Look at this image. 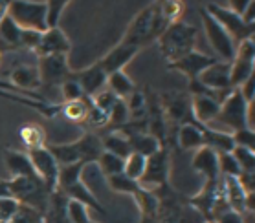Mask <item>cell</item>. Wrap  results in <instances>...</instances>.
<instances>
[{
    "instance_id": "1",
    "label": "cell",
    "mask_w": 255,
    "mask_h": 223,
    "mask_svg": "<svg viewBox=\"0 0 255 223\" xmlns=\"http://www.w3.org/2000/svg\"><path fill=\"white\" fill-rule=\"evenodd\" d=\"M160 52H162L163 59L167 61V64H173L180 61L182 57H186L187 53L195 52L197 46V28L191 24L184 22H174L171 24L165 31L156 39Z\"/></svg>"
},
{
    "instance_id": "2",
    "label": "cell",
    "mask_w": 255,
    "mask_h": 223,
    "mask_svg": "<svg viewBox=\"0 0 255 223\" xmlns=\"http://www.w3.org/2000/svg\"><path fill=\"white\" fill-rule=\"evenodd\" d=\"M246 108H248V103L241 95L239 88L232 90V93L222 101L217 117L209 125H206V128L224 132V134H235L239 130H244V128H248L246 126Z\"/></svg>"
},
{
    "instance_id": "3",
    "label": "cell",
    "mask_w": 255,
    "mask_h": 223,
    "mask_svg": "<svg viewBox=\"0 0 255 223\" xmlns=\"http://www.w3.org/2000/svg\"><path fill=\"white\" fill-rule=\"evenodd\" d=\"M7 15L24 31H46V2H9Z\"/></svg>"
},
{
    "instance_id": "4",
    "label": "cell",
    "mask_w": 255,
    "mask_h": 223,
    "mask_svg": "<svg viewBox=\"0 0 255 223\" xmlns=\"http://www.w3.org/2000/svg\"><path fill=\"white\" fill-rule=\"evenodd\" d=\"M154 15H156V4L145 6L141 11L132 18V22L128 24L125 37H123L122 44L134 50H141L143 46H147L151 40H154L152 37V28H154Z\"/></svg>"
},
{
    "instance_id": "5",
    "label": "cell",
    "mask_w": 255,
    "mask_h": 223,
    "mask_svg": "<svg viewBox=\"0 0 255 223\" xmlns=\"http://www.w3.org/2000/svg\"><path fill=\"white\" fill-rule=\"evenodd\" d=\"M204 9L213 17L215 22L219 24V26L232 37L235 44H239V42H243V40H246V39H254V29L248 28V26H244L243 18L239 17L237 13H233L228 6L211 2V4H208Z\"/></svg>"
},
{
    "instance_id": "6",
    "label": "cell",
    "mask_w": 255,
    "mask_h": 223,
    "mask_svg": "<svg viewBox=\"0 0 255 223\" xmlns=\"http://www.w3.org/2000/svg\"><path fill=\"white\" fill-rule=\"evenodd\" d=\"M255 74V44L254 39H246L237 44L235 57L230 63V82L232 88H241L244 80Z\"/></svg>"
},
{
    "instance_id": "7",
    "label": "cell",
    "mask_w": 255,
    "mask_h": 223,
    "mask_svg": "<svg viewBox=\"0 0 255 223\" xmlns=\"http://www.w3.org/2000/svg\"><path fill=\"white\" fill-rule=\"evenodd\" d=\"M169 179V152L167 149L158 150L156 154L147 157V165H145V172L138 185L145 192H156V190L163 189L167 185Z\"/></svg>"
},
{
    "instance_id": "8",
    "label": "cell",
    "mask_w": 255,
    "mask_h": 223,
    "mask_svg": "<svg viewBox=\"0 0 255 223\" xmlns=\"http://www.w3.org/2000/svg\"><path fill=\"white\" fill-rule=\"evenodd\" d=\"M200 17H202L204 31H206V37H208L209 44L213 48V52L221 57L222 63H232L233 57H235L237 44L233 42L232 37H230L219 24L215 22L213 17H211L204 7H202V11H200Z\"/></svg>"
},
{
    "instance_id": "9",
    "label": "cell",
    "mask_w": 255,
    "mask_h": 223,
    "mask_svg": "<svg viewBox=\"0 0 255 223\" xmlns=\"http://www.w3.org/2000/svg\"><path fill=\"white\" fill-rule=\"evenodd\" d=\"M31 166H33L35 176L42 181V185L46 187V190L50 194L59 190V165L57 161L53 159V155L50 154V150L44 149L31 150L28 152Z\"/></svg>"
},
{
    "instance_id": "10",
    "label": "cell",
    "mask_w": 255,
    "mask_h": 223,
    "mask_svg": "<svg viewBox=\"0 0 255 223\" xmlns=\"http://www.w3.org/2000/svg\"><path fill=\"white\" fill-rule=\"evenodd\" d=\"M198 82L204 88H208L209 92L221 93V97L226 99L233 90L232 82H230V63L215 61L211 66H208L198 75Z\"/></svg>"
},
{
    "instance_id": "11",
    "label": "cell",
    "mask_w": 255,
    "mask_h": 223,
    "mask_svg": "<svg viewBox=\"0 0 255 223\" xmlns=\"http://www.w3.org/2000/svg\"><path fill=\"white\" fill-rule=\"evenodd\" d=\"M37 70H39L42 84L61 86L64 80H68V79L74 77V74L70 72L66 55H50V57H41L39 59V64H37Z\"/></svg>"
},
{
    "instance_id": "12",
    "label": "cell",
    "mask_w": 255,
    "mask_h": 223,
    "mask_svg": "<svg viewBox=\"0 0 255 223\" xmlns=\"http://www.w3.org/2000/svg\"><path fill=\"white\" fill-rule=\"evenodd\" d=\"M162 112L165 121H171L173 125L180 126L189 121L191 115V99L182 92H167L162 95Z\"/></svg>"
},
{
    "instance_id": "13",
    "label": "cell",
    "mask_w": 255,
    "mask_h": 223,
    "mask_svg": "<svg viewBox=\"0 0 255 223\" xmlns=\"http://www.w3.org/2000/svg\"><path fill=\"white\" fill-rule=\"evenodd\" d=\"M224 99L219 93H202V95H193L191 97V115H195V123L198 125H209L217 117L221 104Z\"/></svg>"
},
{
    "instance_id": "14",
    "label": "cell",
    "mask_w": 255,
    "mask_h": 223,
    "mask_svg": "<svg viewBox=\"0 0 255 223\" xmlns=\"http://www.w3.org/2000/svg\"><path fill=\"white\" fill-rule=\"evenodd\" d=\"M70 52V40L64 35L63 29L53 28L46 29L41 35V42L35 48L37 57H50V55H68Z\"/></svg>"
},
{
    "instance_id": "15",
    "label": "cell",
    "mask_w": 255,
    "mask_h": 223,
    "mask_svg": "<svg viewBox=\"0 0 255 223\" xmlns=\"http://www.w3.org/2000/svg\"><path fill=\"white\" fill-rule=\"evenodd\" d=\"M222 185V196H224V203L230 211L239 212V214H246V201H248V192L244 190L241 185L239 177L232 176H221Z\"/></svg>"
},
{
    "instance_id": "16",
    "label": "cell",
    "mask_w": 255,
    "mask_h": 223,
    "mask_svg": "<svg viewBox=\"0 0 255 223\" xmlns=\"http://www.w3.org/2000/svg\"><path fill=\"white\" fill-rule=\"evenodd\" d=\"M213 63H215L213 57H209L206 53H200L195 50V52L187 53L186 57H182L180 61H176V63L169 64V68L176 70L180 74H184L189 80H197L198 75L202 74L204 70L208 68V66H211Z\"/></svg>"
},
{
    "instance_id": "17",
    "label": "cell",
    "mask_w": 255,
    "mask_h": 223,
    "mask_svg": "<svg viewBox=\"0 0 255 223\" xmlns=\"http://www.w3.org/2000/svg\"><path fill=\"white\" fill-rule=\"evenodd\" d=\"M193 170L204 176V181H217L221 177L217 152L211 150L209 147L198 149L193 155Z\"/></svg>"
},
{
    "instance_id": "18",
    "label": "cell",
    "mask_w": 255,
    "mask_h": 223,
    "mask_svg": "<svg viewBox=\"0 0 255 223\" xmlns=\"http://www.w3.org/2000/svg\"><path fill=\"white\" fill-rule=\"evenodd\" d=\"M134 55H138V50L128 48L120 42V44H118L114 50H111V52L107 53L98 64L101 66V70H103L105 74H107V77H109V75L114 74V72H122V70L132 61Z\"/></svg>"
},
{
    "instance_id": "19",
    "label": "cell",
    "mask_w": 255,
    "mask_h": 223,
    "mask_svg": "<svg viewBox=\"0 0 255 223\" xmlns=\"http://www.w3.org/2000/svg\"><path fill=\"white\" fill-rule=\"evenodd\" d=\"M74 79L79 82L85 97H94L96 93H99L107 86V74H105L99 64L88 66L87 70H83L77 74V77Z\"/></svg>"
},
{
    "instance_id": "20",
    "label": "cell",
    "mask_w": 255,
    "mask_h": 223,
    "mask_svg": "<svg viewBox=\"0 0 255 223\" xmlns=\"http://www.w3.org/2000/svg\"><path fill=\"white\" fill-rule=\"evenodd\" d=\"M176 139H178V147L182 150H195L204 147V136H202V128L198 123L195 121H187L184 125L178 126V132H176Z\"/></svg>"
},
{
    "instance_id": "21",
    "label": "cell",
    "mask_w": 255,
    "mask_h": 223,
    "mask_svg": "<svg viewBox=\"0 0 255 223\" xmlns=\"http://www.w3.org/2000/svg\"><path fill=\"white\" fill-rule=\"evenodd\" d=\"M11 82L15 86V90H37L41 88V75L37 66H29V64H22L11 72Z\"/></svg>"
},
{
    "instance_id": "22",
    "label": "cell",
    "mask_w": 255,
    "mask_h": 223,
    "mask_svg": "<svg viewBox=\"0 0 255 223\" xmlns=\"http://www.w3.org/2000/svg\"><path fill=\"white\" fill-rule=\"evenodd\" d=\"M6 166L13 177H33V166L29 155L20 150H6Z\"/></svg>"
},
{
    "instance_id": "23",
    "label": "cell",
    "mask_w": 255,
    "mask_h": 223,
    "mask_svg": "<svg viewBox=\"0 0 255 223\" xmlns=\"http://www.w3.org/2000/svg\"><path fill=\"white\" fill-rule=\"evenodd\" d=\"M46 149L50 150V154L53 155V159L57 161L59 166L83 163L81 149H79V143H77V141L66 143V145H52V147H46ZM83 165H85V163H83Z\"/></svg>"
},
{
    "instance_id": "24",
    "label": "cell",
    "mask_w": 255,
    "mask_h": 223,
    "mask_svg": "<svg viewBox=\"0 0 255 223\" xmlns=\"http://www.w3.org/2000/svg\"><path fill=\"white\" fill-rule=\"evenodd\" d=\"M101 145H103V152H109V154L122 157V159H127L128 155L132 154V147L128 143V139L118 130L107 134V138L101 139Z\"/></svg>"
},
{
    "instance_id": "25",
    "label": "cell",
    "mask_w": 255,
    "mask_h": 223,
    "mask_svg": "<svg viewBox=\"0 0 255 223\" xmlns=\"http://www.w3.org/2000/svg\"><path fill=\"white\" fill-rule=\"evenodd\" d=\"M200 128H202V136H204V147H209L217 154H226V152H232L233 150L235 143H233L232 134L209 130V128H206L202 125H200Z\"/></svg>"
},
{
    "instance_id": "26",
    "label": "cell",
    "mask_w": 255,
    "mask_h": 223,
    "mask_svg": "<svg viewBox=\"0 0 255 223\" xmlns=\"http://www.w3.org/2000/svg\"><path fill=\"white\" fill-rule=\"evenodd\" d=\"M18 136L22 139V143L26 145L28 152L46 147V134L42 130V126L37 125V123H26V125H22L18 128Z\"/></svg>"
},
{
    "instance_id": "27",
    "label": "cell",
    "mask_w": 255,
    "mask_h": 223,
    "mask_svg": "<svg viewBox=\"0 0 255 223\" xmlns=\"http://www.w3.org/2000/svg\"><path fill=\"white\" fill-rule=\"evenodd\" d=\"M63 192L68 196V200H76V201H79V203H83V205L92 207L94 211L103 212V209H101V205H99L98 198L94 196L92 189H90L88 185L83 183V181H77V183H74L72 187H66V189H63Z\"/></svg>"
},
{
    "instance_id": "28",
    "label": "cell",
    "mask_w": 255,
    "mask_h": 223,
    "mask_svg": "<svg viewBox=\"0 0 255 223\" xmlns=\"http://www.w3.org/2000/svg\"><path fill=\"white\" fill-rule=\"evenodd\" d=\"M107 86H109V90H111L118 99H123V101L136 90L132 79H130L123 70L109 75V77H107Z\"/></svg>"
},
{
    "instance_id": "29",
    "label": "cell",
    "mask_w": 255,
    "mask_h": 223,
    "mask_svg": "<svg viewBox=\"0 0 255 223\" xmlns=\"http://www.w3.org/2000/svg\"><path fill=\"white\" fill-rule=\"evenodd\" d=\"M128 143L132 147V152L136 154L143 155V157H151L158 152V150H162L160 143H158L156 139L152 138L151 134H134V136H128Z\"/></svg>"
},
{
    "instance_id": "30",
    "label": "cell",
    "mask_w": 255,
    "mask_h": 223,
    "mask_svg": "<svg viewBox=\"0 0 255 223\" xmlns=\"http://www.w3.org/2000/svg\"><path fill=\"white\" fill-rule=\"evenodd\" d=\"M20 39H22V29L13 22L9 15L0 20V42L6 44V50H15L20 48Z\"/></svg>"
},
{
    "instance_id": "31",
    "label": "cell",
    "mask_w": 255,
    "mask_h": 223,
    "mask_svg": "<svg viewBox=\"0 0 255 223\" xmlns=\"http://www.w3.org/2000/svg\"><path fill=\"white\" fill-rule=\"evenodd\" d=\"M125 104H127L128 110V117L130 121H141L147 117V97H145L143 90H134L127 99H125Z\"/></svg>"
},
{
    "instance_id": "32",
    "label": "cell",
    "mask_w": 255,
    "mask_h": 223,
    "mask_svg": "<svg viewBox=\"0 0 255 223\" xmlns=\"http://www.w3.org/2000/svg\"><path fill=\"white\" fill-rule=\"evenodd\" d=\"M88 110H90V99L88 97L61 104V114L68 121H74V123H85L88 115Z\"/></svg>"
},
{
    "instance_id": "33",
    "label": "cell",
    "mask_w": 255,
    "mask_h": 223,
    "mask_svg": "<svg viewBox=\"0 0 255 223\" xmlns=\"http://www.w3.org/2000/svg\"><path fill=\"white\" fill-rule=\"evenodd\" d=\"M145 165H147V157L132 152L127 159L123 161V172L122 174L123 176H127L128 179H132V181L138 183L139 179H141V176H143Z\"/></svg>"
},
{
    "instance_id": "34",
    "label": "cell",
    "mask_w": 255,
    "mask_h": 223,
    "mask_svg": "<svg viewBox=\"0 0 255 223\" xmlns=\"http://www.w3.org/2000/svg\"><path fill=\"white\" fill-rule=\"evenodd\" d=\"M184 11H186V6L182 2H173V0H169V2H158V13H160V17L163 18V22L167 24V26H171L174 22H180Z\"/></svg>"
},
{
    "instance_id": "35",
    "label": "cell",
    "mask_w": 255,
    "mask_h": 223,
    "mask_svg": "<svg viewBox=\"0 0 255 223\" xmlns=\"http://www.w3.org/2000/svg\"><path fill=\"white\" fill-rule=\"evenodd\" d=\"M233 159L237 161L241 174H254L255 172V150L244 149V147H233Z\"/></svg>"
},
{
    "instance_id": "36",
    "label": "cell",
    "mask_w": 255,
    "mask_h": 223,
    "mask_svg": "<svg viewBox=\"0 0 255 223\" xmlns=\"http://www.w3.org/2000/svg\"><path fill=\"white\" fill-rule=\"evenodd\" d=\"M107 183H109V187H111L112 190H116V192H123V194H132L134 198L143 190L138 183H136V181L128 179V177L123 176V174L107 177Z\"/></svg>"
},
{
    "instance_id": "37",
    "label": "cell",
    "mask_w": 255,
    "mask_h": 223,
    "mask_svg": "<svg viewBox=\"0 0 255 223\" xmlns=\"http://www.w3.org/2000/svg\"><path fill=\"white\" fill-rule=\"evenodd\" d=\"M83 163H77V165H68V166H59V189L63 190L66 187H72L74 183L81 181L83 170H85Z\"/></svg>"
},
{
    "instance_id": "38",
    "label": "cell",
    "mask_w": 255,
    "mask_h": 223,
    "mask_svg": "<svg viewBox=\"0 0 255 223\" xmlns=\"http://www.w3.org/2000/svg\"><path fill=\"white\" fill-rule=\"evenodd\" d=\"M123 161L122 157H116V155L109 154V152H103V154L99 155V159L96 161L99 165V168H101V172H103L107 177L111 176H118V174H122L123 172Z\"/></svg>"
},
{
    "instance_id": "39",
    "label": "cell",
    "mask_w": 255,
    "mask_h": 223,
    "mask_svg": "<svg viewBox=\"0 0 255 223\" xmlns=\"http://www.w3.org/2000/svg\"><path fill=\"white\" fill-rule=\"evenodd\" d=\"M130 121L128 117V110H127V104L123 99H118L116 104L112 106L111 114H109V126L114 128V130H120L122 126H125Z\"/></svg>"
},
{
    "instance_id": "40",
    "label": "cell",
    "mask_w": 255,
    "mask_h": 223,
    "mask_svg": "<svg viewBox=\"0 0 255 223\" xmlns=\"http://www.w3.org/2000/svg\"><path fill=\"white\" fill-rule=\"evenodd\" d=\"M66 216L70 223H90V214H88V207L79 203L76 200H68L66 203Z\"/></svg>"
},
{
    "instance_id": "41",
    "label": "cell",
    "mask_w": 255,
    "mask_h": 223,
    "mask_svg": "<svg viewBox=\"0 0 255 223\" xmlns=\"http://www.w3.org/2000/svg\"><path fill=\"white\" fill-rule=\"evenodd\" d=\"M217 161H219V172H221V176H232V177L241 176V168H239L237 161L233 159L232 152L217 154Z\"/></svg>"
},
{
    "instance_id": "42",
    "label": "cell",
    "mask_w": 255,
    "mask_h": 223,
    "mask_svg": "<svg viewBox=\"0 0 255 223\" xmlns=\"http://www.w3.org/2000/svg\"><path fill=\"white\" fill-rule=\"evenodd\" d=\"M66 6H68L66 0H63V2H46V28L48 29L59 28V20H61V15H63Z\"/></svg>"
},
{
    "instance_id": "43",
    "label": "cell",
    "mask_w": 255,
    "mask_h": 223,
    "mask_svg": "<svg viewBox=\"0 0 255 223\" xmlns=\"http://www.w3.org/2000/svg\"><path fill=\"white\" fill-rule=\"evenodd\" d=\"M116 101H118V97L111 92V90H109V88H103L101 92L96 93V95L92 97L94 106H96V108H99L101 112H105L107 115L111 114V110H112V106L116 104Z\"/></svg>"
},
{
    "instance_id": "44",
    "label": "cell",
    "mask_w": 255,
    "mask_h": 223,
    "mask_svg": "<svg viewBox=\"0 0 255 223\" xmlns=\"http://www.w3.org/2000/svg\"><path fill=\"white\" fill-rule=\"evenodd\" d=\"M61 93H63V101L64 103H72V101H79V99H85V93H83L81 86L74 77L68 80H64L61 84Z\"/></svg>"
},
{
    "instance_id": "45",
    "label": "cell",
    "mask_w": 255,
    "mask_h": 223,
    "mask_svg": "<svg viewBox=\"0 0 255 223\" xmlns=\"http://www.w3.org/2000/svg\"><path fill=\"white\" fill-rule=\"evenodd\" d=\"M7 223H42V214H39L37 211L26 205H18L15 216Z\"/></svg>"
},
{
    "instance_id": "46",
    "label": "cell",
    "mask_w": 255,
    "mask_h": 223,
    "mask_svg": "<svg viewBox=\"0 0 255 223\" xmlns=\"http://www.w3.org/2000/svg\"><path fill=\"white\" fill-rule=\"evenodd\" d=\"M88 126H92V128H105V126H109V115L101 112L99 108H96L92 103H90V110H88V115H87V121H85Z\"/></svg>"
},
{
    "instance_id": "47",
    "label": "cell",
    "mask_w": 255,
    "mask_h": 223,
    "mask_svg": "<svg viewBox=\"0 0 255 223\" xmlns=\"http://www.w3.org/2000/svg\"><path fill=\"white\" fill-rule=\"evenodd\" d=\"M18 201H15L13 198H2L0 200V223H7L15 216V212L18 209Z\"/></svg>"
},
{
    "instance_id": "48",
    "label": "cell",
    "mask_w": 255,
    "mask_h": 223,
    "mask_svg": "<svg viewBox=\"0 0 255 223\" xmlns=\"http://www.w3.org/2000/svg\"><path fill=\"white\" fill-rule=\"evenodd\" d=\"M233 136V143L235 147H244V149H252L255 150V136H254V130H248V128H244V130H239Z\"/></svg>"
},
{
    "instance_id": "49",
    "label": "cell",
    "mask_w": 255,
    "mask_h": 223,
    "mask_svg": "<svg viewBox=\"0 0 255 223\" xmlns=\"http://www.w3.org/2000/svg\"><path fill=\"white\" fill-rule=\"evenodd\" d=\"M239 92H241V95L244 97L246 103H254L255 101V74L244 80L243 84H241V88H239Z\"/></svg>"
},
{
    "instance_id": "50",
    "label": "cell",
    "mask_w": 255,
    "mask_h": 223,
    "mask_svg": "<svg viewBox=\"0 0 255 223\" xmlns=\"http://www.w3.org/2000/svg\"><path fill=\"white\" fill-rule=\"evenodd\" d=\"M41 35L39 31H24L22 29V39H20V46L24 48H29V50H33L39 46V42H41Z\"/></svg>"
},
{
    "instance_id": "51",
    "label": "cell",
    "mask_w": 255,
    "mask_h": 223,
    "mask_svg": "<svg viewBox=\"0 0 255 223\" xmlns=\"http://www.w3.org/2000/svg\"><path fill=\"white\" fill-rule=\"evenodd\" d=\"M213 222L215 223H246V220H244V214H239V212H233L228 209V211L221 212Z\"/></svg>"
},
{
    "instance_id": "52",
    "label": "cell",
    "mask_w": 255,
    "mask_h": 223,
    "mask_svg": "<svg viewBox=\"0 0 255 223\" xmlns=\"http://www.w3.org/2000/svg\"><path fill=\"white\" fill-rule=\"evenodd\" d=\"M241 18H243L244 26H248V28L254 29V26H255V2H252V0H250L248 7L244 9V13L241 15Z\"/></svg>"
},
{
    "instance_id": "53",
    "label": "cell",
    "mask_w": 255,
    "mask_h": 223,
    "mask_svg": "<svg viewBox=\"0 0 255 223\" xmlns=\"http://www.w3.org/2000/svg\"><path fill=\"white\" fill-rule=\"evenodd\" d=\"M2 198H11L9 190H7V183L6 181H0V200Z\"/></svg>"
},
{
    "instance_id": "54",
    "label": "cell",
    "mask_w": 255,
    "mask_h": 223,
    "mask_svg": "<svg viewBox=\"0 0 255 223\" xmlns=\"http://www.w3.org/2000/svg\"><path fill=\"white\" fill-rule=\"evenodd\" d=\"M7 6H9V2H0V20L7 15Z\"/></svg>"
},
{
    "instance_id": "55",
    "label": "cell",
    "mask_w": 255,
    "mask_h": 223,
    "mask_svg": "<svg viewBox=\"0 0 255 223\" xmlns=\"http://www.w3.org/2000/svg\"><path fill=\"white\" fill-rule=\"evenodd\" d=\"M202 223H215V222H202Z\"/></svg>"
},
{
    "instance_id": "56",
    "label": "cell",
    "mask_w": 255,
    "mask_h": 223,
    "mask_svg": "<svg viewBox=\"0 0 255 223\" xmlns=\"http://www.w3.org/2000/svg\"><path fill=\"white\" fill-rule=\"evenodd\" d=\"M0 63H2V59H0Z\"/></svg>"
},
{
    "instance_id": "57",
    "label": "cell",
    "mask_w": 255,
    "mask_h": 223,
    "mask_svg": "<svg viewBox=\"0 0 255 223\" xmlns=\"http://www.w3.org/2000/svg\"><path fill=\"white\" fill-rule=\"evenodd\" d=\"M90 223H94V222H90Z\"/></svg>"
}]
</instances>
